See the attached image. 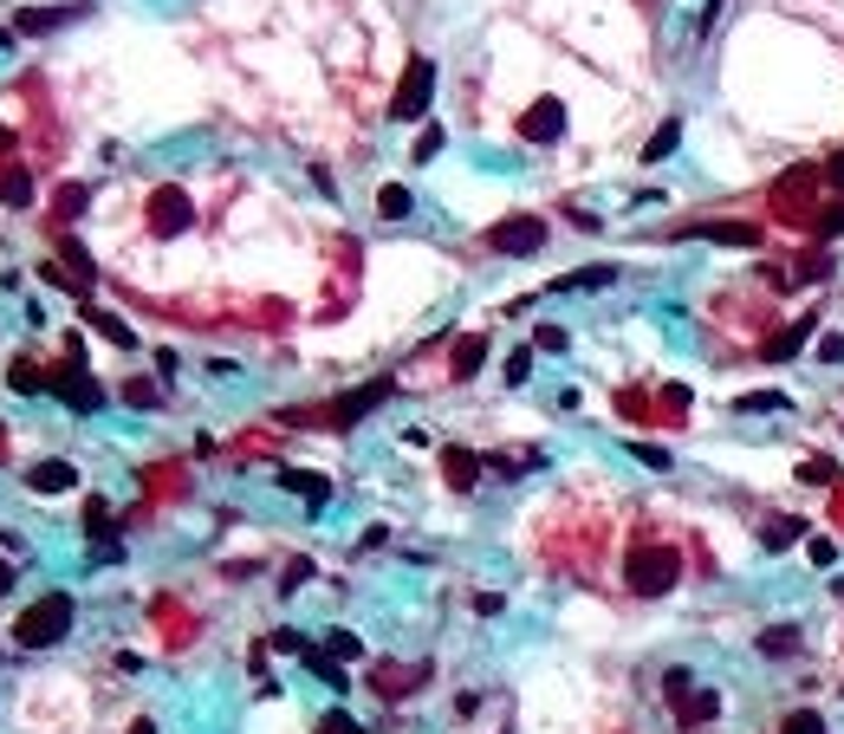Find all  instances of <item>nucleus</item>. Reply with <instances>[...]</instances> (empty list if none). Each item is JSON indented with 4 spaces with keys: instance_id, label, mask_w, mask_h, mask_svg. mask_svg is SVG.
Instances as JSON below:
<instances>
[{
    "instance_id": "f257e3e1",
    "label": "nucleus",
    "mask_w": 844,
    "mask_h": 734,
    "mask_svg": "<svg viewBox=\"0 0 844 734\" xmlns=\"http://www.w3.org/2000/svg\"><path fill=\"white\" fill-rule=\"evenodd\" d=\"M676 579H683V552L669 540H644L630 546V559H624V585L637 591V598H663V591H676Z\"/></svg>"
},
{
    "instance_id": "f03ea898",
    "label": "nucleus",
    "mask_w": 844,
    "mask_h": 734,
    "mask_svg": "<svg viewBox=\"0 0 844 734\" xmlns=\"http://www.w3.org/2000/svg\"><path fill=\"white\" fill-rule=\"evenodd\" d=\"M66 630H72V598H66V591H46V598H33V605L13 618V644H27V650H52Z\"/></svg>"
},
{
    "instance_id": "7ed1b4c3",
    "label": "nucleus",
    "mask_w": 844,
    "mask_h": 734,
    "mask_svg": "<svg viewBox=\"0 0 844 734\" xmlns=\"http://www.w3.org/2000/svg\"><path fill=\"white\" fill-rule=\"evenodd\" d=\"M818 189H825V163H793V169L773 183V215H779V222H806L812 228Z\"/></svg>"
},
{
    "instance_id": "20e7f679",
    "label": "nucleus",
    "mask_w": 844,
    "mask_h": 734,
    "mask_svg": "<svg viewBox=\"0 0 844 734\" xmlns=\"http://www.w3.org/2000/svg\"><path fill=\"white\" fill-rule=\"evenodd\" d=\"M390 390H396V378H371L364 390H351V397L325 403V410H300V417H286V423H338V429H351V423H364V417L384 403Z\"/></svg>"
},
{
    "instance_id": "39448f33",
    "label": "nucleus",
    "mask_w": 844,
    "mask_h": 734,
    "mask_svg": "<svg viewBox=\"0 0 844 734\" xmlns=\"http://www.w3.org/2000/svg\"><path fill=\"white\" fill-rule=\"evenodd\" d=\"M144 222H150L156 241H176V234H189L195 228V202L183 183H156L150 202H144Z\"/></svg>"
},
{
    "instance_id": "423d86ee",
    "label": "nucleus",
    "mask_w": 844,
    "mask_h": 734,
    "mask_svg": "<svg viewBox=\"0 0 844 734\" xmlns=\"http://www.w3.org/2000/svg\"><path fill=\"white\" fill-rule=\"evenodd\" d=\"M429 98H435V66H429V59H410V66H403V85H396V98H390V117H396V124H410V117H422L429 111Z\"/></svg>"
},
{
    "instance_id": "0eeeda50",
    "label": "nucleus",
    "mask_w": 844,
    "mask_h": 734,
    "mask_svg": "<svg viewBox=\"0 0 844 734\" xmlns=\"http://www.w3.org/2000/svg\"><path fill=\"white\" fill-rule=\"evenodd\" d=\"M488 247H494V254H513V261H527V254L546 247V222H539V215H507V222L488 228Z\"/></svg>"
},
{
    "instance_id": "6e6552de",
    "label": "nucleus",
    "mask_w": 844,
    "mask_h": 734,
    "mask_svg": "<svg viewBox=\"0 0 844 734\" xmlns=\"http://www.w3.org/2000/svg\"><path fill=\"white\" fill-rule=\"evenodd\" d=\"M46 390L66 403V410H98L105 403V390H98V378L91 371H78V364H59L52 378H46Z\"/></svg>"
},
{
    "instance_id": "1a4fd4ad",
    "label": "nucleus",
    "mask_w": 844,
    "mask_h": 734,
    "mask_svg": "<svg viewBox=\"0 0 844 734\" xmlns=\"http://www.w3.org/2000/svg\"><path fill=\"white\" fill-rule=\"evenodd\" d=\"M520 137H527V144H559V137H566V105H559V98H533V105L520 111Z\"/></svg>"
},
{
    "instance_id": "9d476101",
    "label": "nucleus",
    "mask_w": 844,
    "mask_h": 734,
    "mask_svg": "<svg viewBox=\"0 0 844 734\" xmlns=\"http://www.w3.org/2000/svg\"><path fill=\"white\" fill-rule=\"evenodd\" d=\"M371 683H377V696H410V689H422V683H429V663H403V669H396V663H377V669H371Z\"/></svg>"
},
{
    "instance_id": "9b49d317",
    "label": "nucleus",
    "mask_w": 844,
    "mask_h": 734,
    "mask_svg": "<svg viewBox=\"0 0 844 734\" xmlns=\"http://www.w3.org/2000/svg\"><path fill=\"white\" fill-rule=\"evenodd\" d=\"M33 195H39V176L27 163H0V202L7 208H33Z\"/></svg>"
},
{
    "instance_id": "f8f14e48",
    "label": "nucleus",
    "mask_w": 844,
    "mask_h": 734,
    "mask_svg": "<svg viewBox=\"0 0 844 734\" xmlns=\"http://www.w3.org/2000/svg\"><path fill=\"white\" fill-rule=\"evenodd\" d=\"M683 234L722 241V247H760V228H754V222H695V228H683Z\"/></svg>"
},
{
    "instance_id": "ddd939ff",
    "label": "nucleus",
    "mask_w": 844,
    "mask_h": 734,
    "mask_svg": "<svg viewBox=\"0 0 844 734\" xmlns=\"http://www.w3.org/2000/svg\"><path fill=\"white\" fill-rule=\"evenodd\" d=\"M442 481H449L455 495H468V488L481 481V456H468V449H442Z\"/></svg>"
},
{
    "instance_id": "4468645a",
    "label": "nucleus",
    "mask_w": 844,
    "mask_h": 734,
    "mask_svg": "<svg viewBox=\"0 0 844 734\" xmlns=\"http://www.w3.org/2000/svg\"><path fill=\"white\" fill-rule=\"evenodd\" d=\"M27 488L33 495H66V488H78V474H72V462H33L27 468Z\"/></svg>"
},
{
    "instance_id": "2eb2a0df",
    "label": "nucleus",
    "mask_w": 844,
    "mask_h": 734,
    "mask_svg": "<svg viewBox=\"0 0 844 734\" xmlns=\"http://www.w3.org/2000/svg\"><path fill=\"white\" fill-rule=\"evenodd\" d=\"M715 715H722V696H715V689L676 696V722H683V728H701V722H715Z\"/></svg>"
},
{
    "instance_id": "dca6fc26",
    "label": "nucleus",
    "mask_w": 844,
    "mask_h": 734,
    "mask_svg": "<svg viewBox=\"0 0 844 734\" xmlns=\"http://www.w3.org/2000/svg\"><path fill=\"white\" fill-rule=\"evenodd\" d=\"M66 20H85V7H20V33H52Z\"/></svg>"
},
{
    "instance_id": "f3484780",
    "label": "nucleus",
    "mask_w": 844,
    "mask_h": 734,
    "mask_svg": "<svg viewBox=\"0 0 844 734\" xmlns=\"http://www.w3.org/2000/svg\"><path fill=\"white\" fill-rule=\"evenodd\" d=\"M279 488H293L306 507H325V501H332V481H325V474H306V468H286V474H279Z\"/></svg>"
},
{
    "instance_id": "a211bd4d",
    "label": "nucleus",
    "mask_w": 844,
    "mask_h": 734,
    "mask_svg": "<svg viewBox=\"0 0 844 734\" xmlns=\"http://www.w3.org/2000/svg\"><path fill=\"white\" fill-rule=\"evenodd\" d=\"M806 339H812V319H793V325H786L779 339H767V345H760V358H767V364H786V358L806 345Z\"/></svg>"
},
{
    "instance_id": "6ab92c4d",
    "label": "nucleus",
    "mask_w": 844,
    "mask_h": 734,
    "mask_svg": "<svg viewBox=\"0 0 844 734\" xmlns=\"http://www.w3.org/2000/svg\"><path fill=\"white\" fill-rule=\"evenodd\" d=\"M85 202H91V183H66V189L52 195V228H66L72 215H85Z\"/></svg>"
},
{
    "instance_id": "aec40b11",
    "label": "nucleus",
    "mask_w": 844,
    "mask_h": 734,
    "mask_svg": "<svg viewBox=\"0 0 844 734\" xmlns=\"http://www.w3.org/2000/svg\"><path fill=\"white\" fill-rule=\"evenodd\" d=\"M481 358H488V332H468L461 351H455V384H468V378L481 371Z\"/></svg>"
},
{
    "instance_id": "412c9836",
    "label": "nucleus",
    "mask_w": 844,
    "mask_h": 734,
    "mask_svg": "<svg viewBox=\"0 0 844 734\" xmlns=\"http://www.w3.org/2000/svg\"><path fill=\"white\" fill-rule=\"evenodd\" d=\"M799 650V624H773L760 630V657H793Z\"/></svg>"
},
{
    "instance_id": "4be33fe9",
    "label": "nucleus",
    "mask_w": 844,
    "mask_h": 734,
    "mask_svg": "<svg viewBox=\"0 0 844 734\" xmlns=\"http://www.w3.org/2000/svg\"><path fill=\"white\" fill-rule=\"evenodd\" d=\"M799 534H806V520H793V513H779V520H773L767 534H760V546H767V552H786V546L799 540Z\"/></svg>"
},
{
    "instance_id": "5701e85b",
    "label": "nucleus",
    "mask_w": 844,
    "mask_h": 734,
    "mask_svg": "<svg viewBox=\"0 0 844 734\" xmlns=\"http://www.w3.org/2000/svg\"><path fill=\"white\" fill-rule=\"evenodd\" d=\"M306 663H312V676H318L325 689H345V663L332 657V650H306Z\"/></svg>"
},
{
    "instance_id": "b1692460",
    "label": "nucleus",
    "mask_w": 844,
    "mask_h": 734,
    "mask_svg": "<svg viewBox=\"0 0 844 734\" xmlns=\"http://www.w3.org/2000/svg\"><path fill=\"white\" fill-rule=\"evenodd\" d=\"M85 319H91V325H98V332H105V339H111V345H137V332H130V325H124V319H111V312L85 306Z\"/></svg>"
},
{
    "instance_id": "393cba45",
    "label": "nucleus",
    "mask_w": 844,
    "mask_h": 734,
    "mask_svg": "<svg viewBox=\"0 0 844 734\" xmlns=\"http://www.w3.org/2000/svg\"><path fill=\"white\" fill-rule=\"evenodd\" d=\"M377 215H384V222H403V215H410V189H403V183L377 189Z\"/></svg>"
},
{
    "instance_id": "a878e982",
    "label": "nucleus",
    "mask_w": 844,
    "mask_h": 734,
    "mask_svg": "<svg viewBox=\"0 0 844 734\" xmlns=\"http://www.w3.org/2000/svg\"><path fill=\"white\" fill-rule=\"evenodd\" d=\"M85 534H98V540L111 546V507L98 501V495H85Z\"/></svg>"
},
{
    "instance_id": "bb28decb",
    "label": "nucleus",
    "mask_w": 844,
    "mask_h": 734,
    "mask_svg": "<svg viewBox=\"0 0 844 734\" xmlns=\"http://www.w3.org/2000/svg\"><path fill=\"white\" fill-rule=\"evenodd\" d=\"M799 481H818V488H832V481H838V462H832V456H812V462H799Z\"/></svg>"
},
{
    "instance_id": "cd10ccee",
    "label": "nucleus",
    "mask_w": 844,
    "mask_h": 734,
    "mask_svg": "<svg viewBox=\"0 0 844 734\" xmlns=\"http://www.w3.org/2000/svg\"><path fill=\"white\" fill-rule=\"evenodd\" d=\"M779 734H825V715H818V708H793V715L779 722Z\"/></svg>"
},
{
    "instance_id": "c85d7f7f",
    "label": "nucleus",
    "mask_w": 844,
    "mask_h": 734,
    "mask_svg": "<svg viewBox=\"0 0 844 734\" xmlns=\"http://www.w3.org/2000/svg\"><path fill=\"white\" fill-rule=\"evenodd\" d=\"M7 384L13 390H46V378L33 371V358H13V371H7Z\"/></svg>"
},
{
    "instance_id": "c756f323",
    "label": "nucleus",
    "mask_w": 844,
    "mask_h": 734,
    "mask_svg": "<svg viewBox=\"0 0 844 734\" xmlns=\"http://www.w3.org/2000/svg\"><path fill=\"white\" fill-rule=\"evenodd\" d=\"M318 734H364V722L345 715V708H332V715H318Z\"/></svg>"
},
{
    "instance_id": "7c9ffc66",
    "label": "nucleus",
    "mask_w": 844,
    "mask_h": 734,
    "mask_svg": "<svg viewBox=\"0 0 844 734\" xmlns=\"http://www.w3.org/2000/svg\"><path fill=\"white\" fill-rule=\"evenodd\" d=\"M325 650H332V657H338V663L364 657V644H357V637H351V630H332V637H325Z\"/></svg>"
},
{
    "instance_id": "2f4dec72",
    "label": "nucleus",
    "mask_w": 844,
    "mask_h": 734,
    "mask_svg": "<svg viewBox=\"0 0 844 734\" xmlns=\"http://www.w3.org/2000/svg\"><path fill=\"white\" fill-rule=\"evenodd\" d=\"M273 650H286V657H306L312 644L300 637V630H273Z\"/></svg>"
},
{
    "instance_id": "473e14b6",
    "label": "nucleus",
    "mask_w": 844,
    "mask_h": 734,
    "mask_svg": "<svg viewBox=\"0 0 844 734\" xmlns=\"http://www.w3.org/2000/svg\"><path fill=\"white\" fill-rule=\"evenodd\" d=\"M617 273L611 267H585V273H572V280H559V286H611Z\"/></svg>"
},
{
    "instance_id": "72a5a7b5",
    "label": "nucleus",
    "mask_w": 844,
    "mask_h": 734,
    "mask_svg": "<svg viewBox=\"0 0 844 734\" xmlns=\"http://www.w3.org/2000/svg\"><path fill=\"white\" fill-rule=\"evenodd\" d=\"M527 371H533V351H513L507 358V384H527Z\"/></svg>"
},
{
    "instance_id": "f704fd0d",
    "label": "nucleus",
    "mask_w": 844,
    "mask_h": 734,
    "mask_svg": "<svg viewBox=\"0 0 844 734\" xmlns=\"http://www.w3.org/2000/svg\"><path fill=\"white\" fill-rule=\"evenodd\" d=\"M533 345H539V351H566V332H559V325H539Z\"/></svg>"
},
{
    "instance_id": "c9c22d12",
    "label": "nucleus",
    "mask_w": 844,
    "mask_h": 734,
    "mask_svg": "<svg viewBox=\"0 0 844 734\" xmlns=\"http://www.w3.org/2000/svg\"><path fill=\"white\" fill-rule=\"evenodd\" d=\"M669 150H676V124H669V130H656V137H650V150H644V156L656 163V156H669Z\"/></svg>"
},
{
    "instance_id": "e433bc0d",
    "label": "nucleus",
    "mask_w": 844,
    "mask_h": 734,
    "mask_svg": "<svg viewBox=\"0 0 844 734\" xmlns=\"http://www.w3.org/2000/svg\"><path fill=\"white\" fill-rule=\"evenodd\" d=\"M435 150H442V130H422V137H416V163H429Z\"/></svg>"
},
{
    "instance_id": "4c0bfd02",
    "label": "nucleus",
    "mask_w": 844,
    "mask_h": 734,
    "mask_svg": "<svg viewBox=\"0 0 844 734\" xmlns=\"http://www.w3.org/2000/svg\"><path fill=\"white\" fill-rule=\"evenodd\" d=\"M630 456H637V462H650V468H669V456H663V449H650V442H637Z\"/></svg>"
},
{
    "instance_id": "58836bf2",
    "label": "nucleus",
    "mask_w": 844,
    "mask_h": 734,
    "mask_svg": "<svg viewBox=\"0 0 844 734\" xmlns=\"http://www.w3.org/2000/svg\"><path fill=\"white\" fill-rule=\"evenodd\" d=\"M312 579V559H293V566H286V591H293V585H306Z\"/></svg>"
},
{
    "instance_id": "ea45409f",
    "label": "nucleus",
    "mask_w": 844,
    "mask_h": 734,
    "mask_svg": "<svg viewBox=\"0 0 844 734\" xmlns=\"http://www.w3.org/2000/svg\"><path fill=\"white\" fill-rule=\"evenodd\" d=\"M124 397H130V403H156V384H137V378H130V384H124Z\"/></svg>"
},
{
    "instance_id": "a19ab883",
    "label": "nucleus",
    "mask_w": 844,
    "mask_h": 734,
    "mask_svg": "<svg viewBox=\"0 0 844 734\" xmlns=\"http://www.w3.org/2000/svg\"><path fill=\"white\" fill-rule=\"evenodd\" d=\"M818 234H825V241H838V234H844V208H832V215L818 222Z\"/></svg>"
},
{
    "instance_id": "79ce46f5",
    "label": "nucleus",
    "mask_w": 844,
    "mask_h": 734,
    "mask_svg": "<svg viewBox=\"0 0 844 734\" xmlns=\"http://www.w3.org/2000/svg\"><path fill=\"white\" fill-rule=\"evenodd\" d=\"M825 183H832V189H844V150L832 156V163H825Z\"/></svg>"
},
{
    "instance_id": "37998d69",
    "label": "nucleus",
    "mask_w": 844,
    "mask_h": 734,
    "mask_svg": "<svg viewBox=\"0 0 844 734\" xmlns=\"http://www.w3.org/2000/svg\"><path fill=\"white\" fill-rule=\"evenodd\" d=\"M7 585H13V566H7V559H0V591H7Z\"/></svg>"
},
{
    "instance_id": "c03bdc74",
    "label": "nucleus",
    "mask_w": 844,
    "mask_h": 734,
    "mask_svg": "<svg viewBox=\"0 0 844 734\" xmlns=\"http://www.w3.org/2000/svg\"><path fill=\"white\" fill-rule=\"evenodd\" d=\"M130 734H156V722H130Z\"/></svg>"
},
{
    "instance_id": "a18cd8bd",
    "label": "nucleus",
    "mask_w": 844,
    "mask_h": 734,
    "mask_svg": "<svg viewBox=\"0 0 844 734\" xmlns=\"http://www.w3.org/2000/svg\"><path fill=\"white\" fill-rule=\"evenodd\" d=\"M7 144H13V130H7V124H0V150H7Z\"/></svg>"
}]
</instances>
